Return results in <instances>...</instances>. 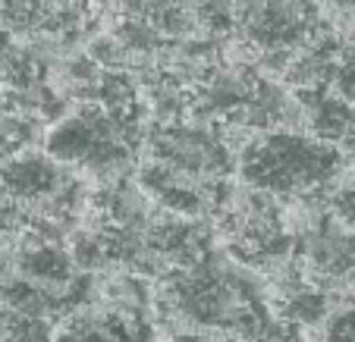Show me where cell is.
Returning a JSON list of instances; mask_svg holds the SVG:
<instances>
[{
  "instance_id": "2",
  "label": "cell",
  "mask_w": 355,
  "mask_h": 342,
  "mask_svg": "<svg viewBox=\"0 0 355 342\" xmlns=\"http://www.w3.org/2000/svg\"><path fill=\"white\" fill-rule=\"evenodd\" d=\"M57 179L60 176H57L54 161H47L41 154H19L0 170V188L13 201H32V198L44 195Z\"/></svg>"
},
{
  "instance_id": "1",
  "label": "cell",
  "mask_w": 355,
  "mask_h": 342,
  "mask_svg": "<svg viewBox=\"0 0 355 342\" xmlns=\"http://www.w3.org/2000/svg\"><path fill=\"white\" fill-rule=\"evenodd\" d=\"M340 151L309 132L258 135L242 148V179L268 195L295 198L318 192L336 176Z\"/></svg>"
}]
</instances>
